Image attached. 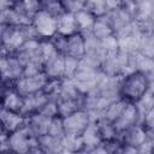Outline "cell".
Wrapping results in <instances>:
<instances>
[{
    "label": "cell",
    "mask_w": 154,
    "mask_h": 154,
    "mask_svg": "<svg viewBox=\"0 0 154 154\" xmlns=\"http://www.w3.org/2000/svg\"><path fill=\"white\" fill-rule=\"evenodd\" d=\"M1 153L10 150V143H8V134L5 131H1Z\"/></svg>",
    "instance_id": "e575fe53"
},
{
    "label": "cell",
    "mask_w": 154,
    "mask_h": 154,
    "mask_svg": "<svg viewBox=\"0 0 154 154\" xmlns=\"http://www.w3.org/2000/svg\"><path fill=\"white\" fill-rule=\"evenodd\" d=\"M126 105H128L126 101L119 99V100H117V101L109 103V105L100 113L99 117H102L103 119H106V120H108V122H111V123H114V120L120 116V113L123 112V109L125 108Z\"/></svg>",
    "instance_id": "cb8c5ba5"
},
{
    "label": "cell",
    "mask_w": 154,
    "mask_h": 154,
    "mask_svg": "<svg viewBox=\"0 0 154 154\" xmlns=\"http://www.w3.org/2000/svg\"><path fill=\"white\" fill-rule=\"evenodd\" d=\"M87 153H88V154H108V150H107V148L105 147V144L102 143V144L97 146L96 148H94V149H91V150H87Z\"/></svg>",
    "instance_id": "d590c367"
},
{
    "label": "cell",
    "mask_w": 154,
    "mask_h": 154,
    "mask_svg": "<svg viewBox=\"0 0 154 154\" xmlns=\"http://www.w3.org/2000/svg\"><path fill=\"white\" fill-rule=\"evenodd\" d=\"M101 48L106 54L117 52L119 49V40H118V37L116 35H111V36L101 40Z\"/></svg>",
    "instance_id": "1f68e13d"
},
{
    "label": "cell",
    "mask_w": 154,
    "mask_h": 154,
    "mask_svg": "<svg viewBox=\"0 0 154 154\" xmlns=\"http://www.w3.org/2000/svg\"><path fill=\"white\" fill-rule=\"evenodd\" d=\"M42 10L47 11L48 13H51L55 18H58L60 14H63L65 12L61 1H58V0H45V1H42Z\"/></svg>",
    "instance_id": "f546056e"
},
{
    "label": "cell",
    "mask_w": 154,
    "mask_h": 154,
    "mask_svg": "<svg viewBox=\"0 0 154 154\" xmlns=\"http://www.w3.org/2000/svg\"><path fill=\"white\" fill-rule=\"evenodd\" d=\"M91 34L100 41L106 38V37H108V36H111V35H114V31H113V28H112V24H111L108 14L105 16V17L96 18L95 24H94V26L91 29Z\"/></svg>",
    "instance_id": "ac0fdd59"
},
{
    "label": "cell",
    "mask_w": 154,
    "mask_h": 154,
    "mask_svg": "<svg viewBox=\"0 0 154 154\" xmlns=\"http://www.w3.org/2000/svg\"><path fill=\"white\" fill-rule=\"evenodd\" d=\"M47 135H51V136L57 137V138H63L65 136L64 122H63V118L60 116H57V117L52 118Z\"/></svg>",
    "instance_id": "83f0119b"
},
{
    "label": "cell",
    "mask_w": 154,
    "mask_h": 154,
    "mask_svg": "<svg viewBox=\"0 0 154 154\" xmlns=\"http://www.w3.org/2000/svg\"><path fill=\"white\" fill-rule=\"evenodd\" d=\"M14 7L26 18H29L30 20L32 19V17L40 11L42 10V1H37V0H25V1H14Z\"/></svg>",
    "instance_id": "7402d4cb"
},
{
    "label": "cell",
    "mask_w": 154,
    "mask_h": 154,
    "mask_svg": "<svg viewBox=\"0 0 154 154\" xmlns=\"http://www.w3.org/2000/svg\"><path fill=\"white\" fill-rule=\"evenodd\" d=\"M61 146L64 150H67L72 154H77L81 152H84V143L82 136H75V135H65L61 138Z\"/></svg>",
    "instance_id": "d4e9b609"
},
{
    "label": "cell",
    "mask_w": 154,
    "mask_h": 154,
    "mask_svg": "<svg viewBox=\"0 0 154 154\" xmlns=\"http://www.w3.org/2000/svg\"><path fill=\"white\" fill-rule=\"evenodd\" d=\"M77 154H88V153H87V150H84V152H81V153H77Z\"/></svg>",
    "instance_id": "ab89813d"
},
{
    "label": "cell",
    "mask_w": 154,
    "mask_h": 154,
    "mask_svg": "<svg viewBox=\"0 0 154 154\" xmlns=\"http://www.w3.org/2000/svg\"><path fill=\"white\" fill-rule=\"evenodd\" d=\"M91 120H93L91 114L85 109H79V111L63 118L65 135L82 136V134L85 131V129L91 123Z\"/></svg>",
    "instance_id": "5b68a950"
},
{
    "label": "cell",
    "mask_w": 154,
    "mask_h": 154,
    "mask_svg": "<svg viewBox=\"0 0 154 154\" xmlns=\"http://www.w3.org/2000/svg\"><path fill=\"white\" fill-rule=\"evenodd\" d=\"M148 132L142 124H136L118 135V140L124 144L134 148H140L148 141Z\"/></svg>",
    "instance_id": "9c48e42d"
},
{
    "label": "cell",
    "mask_w": 154,
    "mask_h": 154,
    "mask_svg": "<svg viewBox=\"0 0 154 154\" xmlns=\"http://www.w3.org/2000/svg\"><path fill=\"white\" fill-rule=\"evenodd\" d=\"M10 150L14 154H25L37 146V137L25 125L19 130L8 134Z\"/></svg>",
    "instance_id": "7a4b0ae2"
},
{
    "label": "cell",
    "mask_w": 154,
    "mask_h": 154,
    "mask_svg": "<svg viewBox=\"0 0 154 154\" xmlns=\"http://www.w3.org/2000/svg\"><path fill=\"white\" fill-rule=\"evenodd\" d=\"M141 124L144 126L148 135H154V107L144 113Z\"/></svg>",
    "instance_id": "836d02e7"
},
{
    "label": "cell",
    "mask_w": 154,
    "mask_h": 154,
    "mask_svg": "<svg viewBox=\"0 0 154 154\" xmlns=\"http://www.w3.org/2000/svg\"><path fill=\"white\" fill-rule=\"evenodd\" d=\"M49 100H51L49 96L43 90H41L36 94H32L30 96H26V97H24V105H23V109H22L20 114L24 116L25 118H28L35 113H38Z\"/></svg>",
    "instance_id": "7c38bea8"
},
{
    "label": "cell",
    "mask_w": 154,
    "mask_h": 154,
    "mask_svg": "<svg viewBox=\"0 0 154 154\" xmlns=\"http://www.w3.org/2000/svg\"><path fill=\"white\" fill-rule=\"evenodd\" d=\"M82 138H83V143H84V148L85 150H91L94 148H96L97 146L102 144V138L100 136L96 122L93 119L91 123L88 125V128L85 129V131L82 134Z\"/></svg>",
    "instance_id": "e0dca14e"
},
{
    "label": "cell",
    "mask_w": 154,
    "mask_h": 154,
    "mask_svg": "<svg viewBox=\"0 0 154 154\" xmlns=\"http://www.w3.org/2000/svg\"><path fill=\"white\" fill-rule=\"evenodd\" d=\"M58 154H72V153H70V152H67V150H64V149H63V150H60Z\"/></svg>",
    "instance_id": "8d00e7d4"
},
{
    "label": "cell",
    "mask_w": 154,
    "mask_h": 154,
    "mask_svg": "<svg viewBox=\"0 0 154 154\" xmlns=\"http://www.w3.org/2000/svg\"><path fill=\"white\" fill-rule=\"evenodd\" d=\"M94 120L96 122V125H97L100 136L102 138V142H109V141L118 138V132H117L113 123L103 119L102 117L94 118Z\"/></svg>",
    "instance_id": "ffe728a7"
},
{
    "label": "cell",
    "mask_w": 154,
    "mask_h": 154,
    "mask_svg": "<svg viewBox=\"0 0 154 154\" xmlns=\"http://www.w3.org/2000/svg\"><path fill=\"white\" fill-rule=\"evenodd\" d=\"M24 105V97L16 91L13 84L2 83V107L4 109L20 113Z\"/></svg>",
    "instance_id": "30bf717a"
},
{
    "label": "cell",
    "mask_w": 154,
    "mask_h": 154,
    "mask_svg": "<svg viewBox=\"0 0 154 154\" xmlns=\"http://www.w3.org/2000/svg\"><path fill=\"white\" fill-rule=\"evenodd\" d=\"M13 55H16L24 66L32 61H42L40 57V40L25 41Z\"/></svg>",
    "instance_id": "8fae6325"
},
{
    "label": "cell",
    "mask_w": 154,
    "mask_h": 154,
    "mask_svg": "<svg viewBox=\"0 0 154 154\" xmlns=\"http://www.w3.org/2000/svg\"><path fill=\"white\" fill-rule=\"evenodd\" d=\"M31 24L41 40L52 38L57 34V18L45 10H40L32 17Z\"/></svg>",
    "instance_id": "52a82bcc"
},
{
    "label": "cell",
    "mask_w": 154,
    "mask_h": 154,
    "mask_svg": "<svg viewBox=\"0 0 154 154\" xmlns=\"http://www.w3.org/2000/svg\"><path fill=\"white\" fill-rule=\"evenodd\" d=\"M37 147L41 148L46 154H58L60 150H63L61 138H57L51 135L37 137Z\"/></svg>",
    "instance_id": "d6986e66"
},
{
    "label": "cell",
    "mask_w": 154,
    "mask_h": 154,
    "mask_svg": "<svg viewBox=\"0 0 154 154\" xmlns=\"http://www.w3.org/2000/svg\"><path fill=\"white\" fill-rule=\"evenodd\" d=\"M84 10L90 12L95 18L105 17L109 13L106 0H85Z\"/></svg>",
    "instance_id": "484cf974"
},
{
    "label": "cell",
    "mask_w": 154,
    "mask_h": 154,
    "mask_svg": "<svg viewBox=\"0 0 154 154\" xmlns=\"http://www.w3.org/2000/svg\"><path fill=\"white\" fill-rule=\"evenodd\" d=\"M75 19H76V23H77L78 31L81 34L91 32V29H93V26L95 24V20H96V18L90 12H88L87 10H82V11L77 12L75 14Z\"/></svg>",
    "instance_id": "44dd1931"
},
{
    "label": "cell",
    "mask_w": 154,
    "mask_h": 154,
    "mask_svg": "<svg viewBox=\"0 0 154 154\" xmlns=\"http://www.w3.org/2000/svg\"><path fill=\"white\" fill-rule=\"evenodd\" d=\"M136 124H141V114L136 103H128L120 116L113 123L118 135Z\"/></svg>",
    "instance_id": "ba28073f"
},
{
    "label": "cell",
    "mask_w": 154,
    "mask_h": 154,
    "mask_svg": "<svg viewBox=\"0 0 154 154\" xmlns=\"http://www.w3.org/2000/svg\"><path fill=\"white\" fill-rule=\"evenodd\" d=\"M51 120H52V118H49V117H47V116H45V114L38 112V113H35V114L28 117L25 125L34 134V136L40 137V136L47 135Z\"/></svg>",
    "instance_id": "9a60e30c"
},
{
    "label": "cell",
    "mask_w": 154,
    "mask_h": 154,
    "mask_svg": "<svg viewBox=\"0 0 154 154\" xmlns=\"http://www.w3.org/2000/svg\"><path fill=\"white\" fill-rule=\"evenodd\" d=\"M0 70H1L2 83L13 84L16 81H18L20 77L24 76V65L13 54L1 55Z\"/></svg>",
    "instance_id": "277c9868"
},
{
    "label": "cell",
    "mask_w": 154,
    "mask_h": 154,
    "mask_svg": "<svg viewBox=\"0 0 154 154\" xmlns=\"http://www.w3.org/2000/svg\"><path fill=\"white\" fill-rule=\"evenodd\" d=\"M136 4H137L136 20L150 19L154 10V1H136Z\"/></svg>",
    "instance_id": "f1b7e54d"
},
{
    "label": "cell",
    "mask_w": 154,
    "mask_h": 154,
    "mask_svg": "<svg viewBox=\"0 0 154 154\" xmlns=\"http://www.w3.org/2000/svg\"><path fill=\"white\" fill-rule=\"evenodd\" d=\"M65 12L76 14L77 12L84 10L85 6V0H63L61 1Z\"/></svg>",
    "instance_id": "d6a6232c"
},
{
    "label": "cell",
    "mask_w": 154,
    "mask_h": 154,
    "mask_svg": "<svg viewBox=\"0 0 154 154\" xmlns=\"http://www.w3.org/2000/svg\"><path fill=\"white\" fill-rule=\"evenodd\" d=\"M78 31L77 23L75 19V14L64 12L57 18V34L63 36H70Z\"/></svg>",
    "instance_id": "2e32d148"
},
{
    "label": "cell",
    "mask_w": 154,
    "mask_h": 154,
    "mask_svg": "<svg viewBox=\"0 0 154 154\" xmlns=\"http://www.w3.org/2000/svg\"><path fill=\"white\" fill-rule=\"evenodd\" d=\"M78 66H79V59L72 57H65V78L72 79L77 73Z\"/></svg>",
    "instance_id": "4dcf8cb0"
},
{
    "label": "cell",
    "mask_w": 154,
    "mask_h": 154,
    "mask_svg": "<svg viewBox=\"0 0 154 154\" xmlns=\"http://www.w3.org/2000/svg\"><path fill=\"white\" fill-rule=\"evenodd\" d=\"M58 54H59V52L51 38L40 40V57H41L42 63H46L47 60L54 58Z\"/></svg>",
    "instance_id": "4316f807"
},
{
    "label": "cell",
    "mask_w": 154,
    "mask_h": 154,
    "mask_svg": "<svg viewBox=\"0 0 154 154\" xmlns=\"http://www.w3.org/2000/svg\"><path fill=\"white\" fill-rule=\"evenodd\" d=\"M1 123H2V129L1 131H5L7 134H12L20 128L25 126L26 124V118L22 116L20 113L11 112L7 109L1 108Z\"/></svg>",
    "instance_id": "5bb4252c"
},
{
    "label": "cell",
    "mask_w": 154,
    "mask_h": 154,
    "mask_svg": "<svg viewBox=\"0 0 154 154\" xmlns=\"http://www.w3.org/2000/svg\"><path fill=\"white\" fill-rule=\"evenodd\" d=\"M1 55L14 54L17 49L25 42L19 26L1 24Z\"/></svg>",
    "instance_id": "3957f363"
},
{
    "label": "cell",
    "mask_w": 154,
    "mask_h": 154,
    "mask_svg": "<svg viewBox=\"0 0 154 154\" xmlns=\"http://www.w3.org/2000/svg\"><path fill=\"white\" fill-rule=\"evenodd\" d=\"M43 73L49 79L65 78V55L59 53L54 58L43 63Z\"/></svg>",
    "instance_id": "4fadbf2b"
},
{
    "label": "cell",
    "mask_w": 154,
    "mask_h": 154,
    "mask_svg": "<svg viewBox=\"0 0 154 154\" xmlns=\"http://www.w3.org/2000/svg\"><path fill=\"white\" fill-rule=\"evenodd\" d=\"M47 81L48 77L45 73H40L35 76H23L13 83V88L23 97H26L43 90Z\"/></svg>",
    "instance_id": "8992f818"
},
{
    "label": "cell",
    "mask_w": 154,
    "mask_h": 154,
    "mask_svg": "<svg viewBox=\"0 0 154 154\" xmlns=\"http://www.w3.org/2000/svg\"><path fill=\"white\" fill-rule=\"evenodd\" d=\"M150 19H152V22L154 23V10H153V13H152V18H150Z\"/></svg>",
    "instance_id": "f35d334b"
},
{
    "label": "cell",
    "mask_w": 154,
    "mask_h": 154,
    "mask_svg": "<svg viewBox=\"0 0 154 154\" xmlns=\"http://www.w3.org/2000/svg\"><path fill=\"white\" fill-rule=\"evenodd\" d=\"M1 154H14L13 152H11V150H8V152H2Z\"/></svg>",
    "instance_id": "74e56055"
},
{
    "label": "cell",
    "mask_w": 154,
    "mask_h": 154,
    "mask_svg": "<svg viewBox=\"0 0 154 154\" xmlns=\"http://www.w3.org/2000/svg\"><path fill=\"white\" fill-rule=\"evenodd\" d=\"M152 78L142 71H131L120 78L119 96L128 103H137L150 89Z\"/></svg>",
    "instance_id": "6da1fadb"
},
{
    "label": "cell",
    "mask_w": 154,
    "mask_h": 154,
    "mask_svg": "<svg viewBox=\"0 0 154 154\" xmlns=\"http://www.w3.org/2000/svg\"><path fill=\"white\" fill-rule=\"evenodd\" d=\"M141 54L154 60V31L138 36V49Z\"/></svg>",
    "instance_id": "603a6c76"
}]
</instances>
